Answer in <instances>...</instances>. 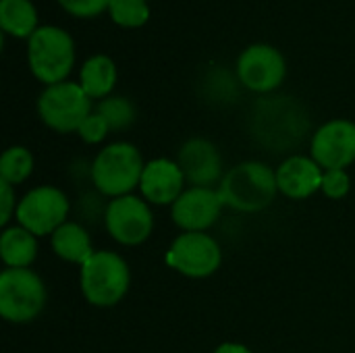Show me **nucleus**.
Here are the masks:
<instances>
[{
    "label": "nucleus",
    "instance_id": "nucleus-1",
    "mask_svg": "<svg viewBox=\"0 0 355 353\" xmlns=\"http://www.w3.org/2000/svg\"><path fill=\"white\" fill-rule=\"evenodd\" d=\"M308 114L295 100L289 98H266L260 100L252 114L254 137L275 152L291 150L308 133Z\"/></svg>",
    "mask_w": 355,
    "mask_h": 353
},
{
    "label": "nucleus",
    "instance_id": "nucleus-2",
    "mask_svg": "<svg viewBox=\"0 0 355 353\" xmlns=\"http://www.w3.org/2000/svg\"><path fill=\"white\" fill-rule=\"evenodd\" d=\"M216 189L220 191L225 206L239 212H260L268 208L279 193L277 171L264 162L248 160L231 169Z\"/></svg>",
    "mask_w": 355,
    "mask_h": 353
},
{
    "label": "nucleus",
    "instance_id": "nucleus-3",
    "mask_svg": "<svg viewBox=\"0 0 355 353\" xmlns=\"http://www.w3.org/2000/svg\"><path fill=\"white\" fill-rule=\"evenodd\" d=\"M81 293L96 308L116 306L129 291L131 270L123 256L110 250H96L79 273Z\"/></svg>",
    "mask_w": 355,
    "mask_h": 353
},
{
    "label": "nucleus",
    "instance_id": "nucleus-4",
    "mask_svg": "<svg viewBox=\"0 0 355 353\" xmlns=\"http://www.w3.org/2000/svg\"><path fill=\"white\" fill-rule=\"evenodd\" d=\"M144 166L146 162L133 144L114 141L100 150V154L94 158L89 177L100 193L108 198H121L139 187Z\"/></svg>",
    "mask_w": 355,
    "mask_h": 353
},
{
    "label": "nucleus",
    "instance_id": "nucleus-5",
    "mask_svg": "<svg viewBox=\"0 0 355 353\" xmlns=\"http://www.w3.org/2000/svg\"><path fill=\"white\" fill-rule=\"evenodd\" d=\"M27 62L31 73L46 85L67 81L75 62L73 37L56 25L37 27L27 42Z\"/></svg>",
    "mask_w": 355,
    "mask_h": 353
},
{
    "label": "nucleus",
    "instance_id": "nucleus-6",
    "mask_svg": "<svg viewBox=\"0 0 355 353\" xmlns=\"http://www.w3.org/2000/svg\"><path fill=\"white\" fill-rule=\"evenodd\" d=\"M46 306V285L31 268H4L0 275V316L12 325L35 320Z\"/></svg>",
    "mask_w": 355,
    "mask_h": 353
},
{
    "label": "nucleus",
    "instance_id": "nucleus-7",
    "mask_svg": "<svg viewBox=\"0 0 355 353\" xmlns=\"http://www.w3.org/2000/svg\"><path fill=\"white\" fill-rule=\"evenodd\" d=\"M37 112L46 127L58 133H77L81 123L94 112L92 98L75 81L46 85L37 98Z\"/></svg>",
    "mask_w": 355,
    "mask_h": 353
},
{
    "label": "nucleus",
    "instance_id": "nucleus-8",
    "mask_svg": "<svg viewBox=\"0 0 355 353\" xmlns=\"http://www.w3.org/2000/svg\"><path fill=\"white\" fill-rule=\"evenodd\" d=\"M69 200L62 189L54 185H40L27 191L17 206V223L35 237L52 235L69 216Z\"/></svg>",
    "mask_w": 355,
    "mask_h": 353
},
{
    "label": "nucleus",
    "instance_id": "nucleus-9",
    "mask_svg": "<svg viewBox=\"0 0 355 353\" xmlns=\"http://www.w3.org/2000/svg\"><path fill=\"white\" fill-rule=\"evenodd\" d=\"M164 260L175 273L187 279H206L220 268L223 252L218 241L208 233H181L171 243Z\"/></svg>",
    "mask_w": 355,
    "mask_h": 353
},
{
    "label": "nucleus",
    "instance_id": "nucleus-10",
    "mask_svg": "<svg viewBox=\"0 0 355 353\" xmlns=\"http://www.w3.org/2000/svg\"><path fill=\"white\" fill-rule=\"evenodd\" d=\"M108 235L121 246H141L154 231V214L144 198L133 193L112 198L104 210Z\"/></svg>",
    "mask_w": 355,
    "mask_h": 353
},
{
    "label": "nucleus",
    "instance_id": "nucleus-11",
    "mask_svg": "<svg viewBox=\"0 0 355 353\" xmlns=\"http://www.w3.org/2000/svg\"><path fill=\"white\" fill-rule=\"evenodd\" d=\"M285 75V56L270 44H252L237 58V77L252 92L270 94L283 83Z\"/></svg>",
    "mask_w": 355,
    "mask_h": 353
},
{
    "label": "nucleus",
    "instance_id": "nucleus-12",
    "mask_svg": "<svg viewBox=\"0 0 355 353\" xmlns=\"http://www.w3.org/2000/svg\"><path fill=\"white\" fill-rule=\"evenodd\" d=\"M310 156L324 169H347L355 162V123L333 119L316 129L310 141Z\"/></svg>",
    "mask_w": 355,
    "mask_h": 353
},
{
    "label": "nucleus",
    "instance_id": "nucleus-13",
    "mask_svg": "<svg viewBox=\"0 0 355 353\" xmlns=\"http://www.w3.org/2000/svg\"><path fill=\"white\" fill-rule=\"evenodd\" d=\"M225 208L223 196L214 187H187L171 206V216L183 233H206Z\"/></svg>",
    "mask_w": 355,
    "mask_h": 353
},
{
    "label": "nucleus",
    "instance_id": "nucleus-14",
    "mask_svg": "<svg viewBox=\"0 0 355 353\" xmlns=\"http://www.w3.org/2000/svg\"><path fill=\"white\" fill-rule=\"evenodd\" d=\"M177 162L185 175V181L191 187L220 185V181L227 175L223 171V156H220L218 148L204 137L187 139L179 150Z\"/></svg>",
    "mask_w": 355,
    "mask_h": 353
},
{
    "label": "nucleus",
    "instance_id": "nucleus-15",
    "mask_svg": "<svg viewBox=\"0 0 355 353\" xmlns=\"http://www.w3.org/2000/svg\"><path fill=\"white\" fill-rule=\"evenodd\" d=\"M185 175L177 160L171 158H154L146 162L139 191L148 204L154 206H173L177 198L185 191Z\"/></svg>",
    "mask_w": 355,
    "mask_h": 353
},
{
    "label": "nucleus",
    "instance_id": "nucleus-16",
    "mask_svg": "<svg viewBox=\"0 0 355 353\" xmlns=\"http://www.w3.org/2000/svg\"><path fill=\"white\" fill-rule=\"evenodd\" d=\"M324 169L312 158L293 154L281 162L277 169V185L283 196L289 200H306L320 191Z\"/></svg>",
    "mask_w": 355,
    "mask_h": 353
},
{
    "label": "nucleus",
    "instance_id": "nucleus-17",
    "mask_svg": "<svg viewBox=\"0 0 355 353\" xmlns=\"http://www.w3.org/2000/svg\"><path fill=\"white\" fill-rule=\"evenodd\" d=\"M50 243H52V252L60 260L69 264H79V266H83L96 252L87 229L73 221H67L64 225H60L50 235Z\"/></svg>",
    "mask_w": 355,
    "mask_h": 353
},
{
    "label": "nucleus",
    "instance_id": "nucleus-18",
    "mask_svg": "<svg viewBox=\"0 0 355 353\" xmlns=\"http://www.w3.org/2000/svg\"><path fill=\"white\" fill-rule=\"evenodd\" d=\"M0 258L6 268H29L37 258V237L21 225L4 227L0 235Z\"/></svg>",
    "mask_w": 355,
    "mask_h": 353
},
{
    "label": "nucleus",
    "instance_id": "nucleus-19",
    "mask_svg": "<svg viewBox=\"0 0 355 353\" xmlns=\"http://www.w3.org/2000/svg\"><path fill=\"white\" fill-rule=\"evenodd\" d=\"M79 85L94 100H104L116 85V64L106 54L89 56L79 71Z\"/></svg>",
    "mask_w": 355,
    "mask_h": 353
},
{
    "label": "nucleus",
    "instance_id": "nucleus-20",
    "mask_svg": "<svg viewBox=\"0 0 355 353\" xmlns=\"http://www.w3.org/2000/svg\"><path fill=\"white\" fill-rule=\"evenodd\" d=\"M0 27L15 37H31L37 29V12L31 0H0Z\"/></svg>",
    "mask_w": 355,
    "mask_h": 353
},
{
    "label": "nucleus",
    "instance_id": "nucleus-21",
    "mask_svg": "<svg viewBox=\"0 0 355 353\" xmlns=\"http://www.w3.org/2000/svg\"><path fill=\"white\" fill-rule=\"evenodd\" d=\"M35 160L29 148L25 146H10L4 150L0 158V181L10 183L12 187L27 181L29 175L33 173Z\"/></svg>",
    "mask_w": 355,
    "mask_h": 353
},
{
    "label": "nucleus",
    "instance_id": "nucleus-22",
    "mask_svg": "<svg viewBox=\"0 0 355 353\" xmlns=\"http://www.w3.org/2000/svg\"><path fill=\"white\" fill-rule=\"evenodd\" d=\"M96 112H100L106 119L110 131H125L135 121V108L123 96H108V98L100 100Z\"/></svg>",
    "mask_w": 355,
    "mask_h": 353
},
{
    "label": "nucleus",
    "instance_id": "nucleus-23",
    "mask_svg": "<svg viewBox=\"0 0 355 353\" xmlns=\"http://www.w3.org/2000/svg\"><path fill=\"white\" fill-rule=\"evenodd\" d=\"M108 12L116 25L139 27L150 19V6L146 0H110Z\"/></svg>",
    "mask_w": 355,
    "mask_h": 353
},
{
    "label": "nucleus",
    "instance_id": "nucleus-24",
    "mask_svg": "<svg viewBox=\"0 0 355 353\" xmlns=\"http://www.w3.org/2000/svg\"><path fill=\"white\" fill-rule=\"evenodd\" d=\"M352 189V177L345 169H333V171H324L322 177V187L320 191L331 198V200H343Z\"/></svg>",
    "mask_w": 355,
    "mask_h": 353
},
{
    "label": "nucleus",
    "instance_id": "nucleus-25",
    "mask_svg": "<svg viewBox=\"0 0 355 353\" xmlns=\"http://www.w3.org/2000/svg\"><path fill=\"white\" fill-rule=\"evenodd\" d=\"M108 133H110V127H108L106 119H104L100 112H96V110L81 123V127H79V131H77V135H79L85 144H89V146L104 141Z\"/></svg>",
    "mask_w": 355,
    "mask_h": 353
},
{
    "label": "nucleus",
    "instance_id": "nucleus-26",
    "mask_svg": "<svg viewBox=\"0 0 355 353\" xmlns=\"http://www.w3.org/2000/svg\"><path fill=\"white\" fill-rule=\"evenodd\" d=\"M64 10L75 17H96L102 10H108L110 0H58Z\"/></svg>",
    "mask_w": 355,
    "mask_h": 353
},
{
    "label": "nucleus",
    "instance_id": "nucleus-27",
    "mask_svg": "<svg viewBox=\"0 0 355 353\" xmlns=\"http://www.w3.org/2000/svg\"><path fill=\"white\" fill-rule=\"evenodd\" d=\"M0 196H2V210H0V225L2 227H6L8 225V221L12 218V214L17 212V206H19V202H17V198H15V189H12V185L10 183H4V181H0Z\"/></svg>",
    "mask_w": 355,
    "mask_h": 353
},
{
    "label": "nucleus",
    "instance_id": "nucleus-28",
    "mask_svg": "<svg viewBox=\"0 0 355 353\" xmlns=\"http://www.w3.org/2000/svg\"><path fill=\"white\" fill-rule=\"evenodd\" d=\"M214 353H254L248 345H243V343H223V345H218Z\"/></svg>",
    "mask_w": 355,
    "mask_h": 353
}]
</instances>
